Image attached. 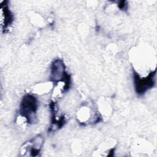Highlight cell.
<instances>
[{
  "mask_svg": "<svg viewBox=\"0 0 157 157\" xmlns=\"http://www.w3.org/2000/svg\"><path fill=\"white\" fill-rule=\"evenodd\" d=\"M64 73V65L60 60L55 61L53 64L52 67V75L53 78H56L58 76L60 77L61 75Z\"/></svg>",
  "mask_w": 157,
  "mask_h": 157,
  "instance_id": "obj_3",
  "label": "cell"
},
{
  "mask_svg": "<svg viewBox=\"0 0 157 157\" xmlns=\"http://www.w3.org/2000/svg\"><path fill=\"white\" fill-rule=\"evenodd\" d=\"M37 109V102L34 97L31 95H26L24 97L20 107V113L28 120L29 122L34 118Z\"/></svg>",
  "mask_w": 157,
  "mask_h": 157,
  "instance_id": "obj_1",
  "label": "cell"
},
{
  "mask_svg": "<svg viewBox=\"0 0 157 157\" xmlns=\"http://www.w3.org/2000/svg\"><path fill=\"white\" fill-rule=\"evenodd\" d=\"M1 23L2 25L6 27L12 20V15L7 7L1 9Z\"/></svg>",
  "mask_w": 157,
  "mask_h": 157,
  "instance_id": "obj_4",
  "label": "cell"
},
{
  "mask_svg": "<svg viewBox=\"0 0 157 157\" xmlns=\"http://www.w3.org/2000/svg\"><path fill=\"white\" fill-rule=\"evenodd\" d=\"M154 75L155 74H151L149 75L148 78H140L137 75L135 74L134 82L136 86V90L138 94H144L148 89L153 86L154 84Z\"/></svg>",
  "mask_w": 157,
  "mask_h": 157,
  "instance_id": "obj_2",
  "label": "cell"
}]
</instances>
